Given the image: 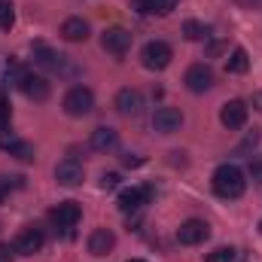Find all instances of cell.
Returning <instances> with one entry per match:
<instances>
[{
	"label": "cell",
	"mask_w": 262,
	"mask_h": 262,
	"mask_svg": "<svg viewBox=\"0 0 262 262\" xmlns=\"http://www.w3.org/2000/svg\"><path fill=\"white\" fill-rule=\"evenodd\" d=\"M183 37H186V40H204V37H207V25H201L195 18L183 21Z\"/></svg>",
	"instance_id": "obj_22"
},
{
	"label": "cell",
	"mask_w": 262,
	"mask_h": 262,
	"mask_svg": "<svg viewBox=\"0 0 262 262\" xmlns=\"http://www.w3.org/2000/svg\"><path fill=\"white\" fill-rule=\"evenodd\" d=\"M247 113H250V110H247V104H244V101H226V104H223V110H220V122H223L229 131L244 128Z\"/></svg>",
	"instance_id": "obj_7"
},
{
	"label": "cell",
	"mask_w": 262,
	"mask_h": 262,
	"mask_svg": "<svg viewBox=\"0 0 262 262\" xmlns=\"http://www.w3.org/2000/svg\"><path fill=\"white\" fill-rule=\"evenodd\" d=\"M128 262H143V259H128Z\"/></svg>",
	"instance_id": "obj_30"
},
{
	"label": "cell",
	"mask_w": 262,
	"mask_h": 262,
	"mask_svg": "<svg viewBox=\"0 0 262 262\" xmlns=\"http://www.w3.org/2000/svg\"><path fill=\"white\" fill-rule=\"evenodd\" d=\"M180 125H183V113L177 107H159L152 113V128L162 131V134H174Z\"/></svg>",
	"instance_id": "obj_9"
},
{
	"label": "cell",
	"mask_w": 262,
	"mask_h": 262,
	"mask_svg": "<svg viewBox=\"0 0 262 262\" xmlns=\"http://www.w3.org/2000/svg\"><path fill=\"white\" fill-rule=\"evenodd\" d=\"M61 37L70 43H85L89 40V21L85 18H67L61 25Z\"/></svg>",
	"instance_id": "obj_16"
},
{
	"label": "cell",
	"mask_w": 262,
	"mask_h": 262,
	"mask_svg": "<svg viewBox=\"0 0 262 262\" xmlns=\"http://www.w3.org/2000/svg\"><path fill=\"white\" fill-rule=\"evenodd\" d=\"M183 82H186V89H189V92L201 95V92H207V89L213 85V70H210L207 64H192L189 70H186Z\"/></svg>",
	"instance_id": "obj_10"
},
{
	"label": "cell",
	"mask_w": 262,
	"mask_h": 262,
	"mask_svg": "<svg viewBox=\"0 0 262 262\" xmlns=\"http://www.w3.org/2000/svg\"><path fill=\"white\" fill-rule=\"evenodd\" d=\"M89 146L98 149V152H110L116 146V131L113 128H95L92 137H89Z\"/></svg>",
	"instance_id": "obj_20"
},
{
	"label": "cell",
	"mask_w": 262,
	"mask_h": 262,
	"mask_svg": "<svg viewBox=\"0 0 262 262\" xmlns=\"http://www.w3.org/2000/svg\"><path fill=\"white\" fill-rule=\"evenodd\" d=\"M0 149H6L9 156H15V159H21V162H31V159H34V146H31L28 140H18V137H3V140H0Z\"/></svg>",
	"instance_id": "obj_19"
},
{
	"label": "cell",
	"mask_w": 262,
	"mask_h": 262,
	"mask_svg": "<svg viewBox=\"0 0 262 262\" xmlns=\"http://www.w3.org/2000/svg\"><path fill=\"white\" fill-rule=\"evenodd\" d=\"M113 104H116V110H119L122 116H137V113L143 110V95H140L137 89H122Z\"/></svg>",
	"instance_id": "obj_13"
},
{
	"label": "cell",
	"mask_w": 262,
	"mask_h": 262,
	"mask_svg": "<svg viewBox=\"0 0 262 262\" xmlns=\"http://www.w3.org/2000/svg\"><path fill=\"white\" fill-rule=\"evenodd\" d=\"M18 89H21L31 101H46V98H49V92H52L49 79H46V76H40V73H21Z\"/></svg>",
	"instance_id": "obj_5"
},
{
	"label": "cell",
	"mask_w": 262,
	"mask_h": 262,
	"mask_svg": "<svg viewBox=\"0 0 262 262\" xmlns=\"http://www.w3.org/2000/svg\"><path fill=\"white\" fill-rule=\"evenodd\" d=\"M207 235H210V226H207L204 220H186V223L177 229V241L186 244V247H195L201 241H207Z\"/></svg>",
	"instance_id": "obj_6"
},
{
	"label": "cell",
	"mask_w": 262,
	"mask_h": 262,
	"mask_svg": "<svg viewBox=\"0 0 262 262\" xmlns=\"http://www.w3.org/2000/svg\"><path fill=\"white\" fill-rule=\"evenodd\" d=\"M82 177H85V171H82V165H79L76 159H64V162L55 165V180H58L61 186H67V189L79 186Z\"/></svg>",
	"instance_id": "obj_11"
},
{
	"label": "cell",
	"mask_w": 262,
	"mask_h": 262,
	"mask_svg": "<svg viewBox=\"0 0 262 262\" xmlns=\"http://www.w3.org/2000/svg\"><path fill=\"white\" fill-rule=\"evenodd\" d=\"M119 186V174L110 171V174H101V189H116Z\"/></svg>",
	"instance_id": "obj_25"
},
{
	"label": "cell",
	"mask_w": 262,
	"mask_h": 262,
	"mask_svg": "<svg viewBox=\"0 0 262 262\" xmlns=\"http://www.w3.org/2000/svg\"><path fill=\"white\" fill-rule=\"evenodd\" d=\"M12 250H15L18 256H34V253H40V250H43V232H40L37 226H25V229L15 235Z\"/></svg>",
	"instance_id": "obj_4"
},
{
	"label": "cell",
	"mask_w": 262,
	"mask_h": 262,
	"mask_svg": "<svg viewBox=\"0 0 262 262\" xmlns=\"http://www.w3.org/2000/svg\"><path fill=\"white\" fill-rule=\"evenodd\" d=\"M92 110H95V95H92V89L73 85L64 95V113H70V116H89Z\"/></svg>",
	"instance_id": "obj_2"
},
{
	"label": "cell",
	"mask_w": 262,
	"mask_h": 262,
	"mask_svg": "<svg viewBox=\"0 0 262 262\" xmlns=\"http://www.w3.org/2000/svg\"><path fill=\"white\" fill-rule=\"evenodd\" d=\"M146 195H149V189H140V186L122 189V192H119V207H122L125 213H134V210H140V207H143Z\"/></svg>",
	"instance_id": "obj_15"
},
{
	"label": "cell",
	"mask_w": 262,
	"mask_h": 262,
	"mask_svg": "<svg viewBox=\"0 0 262 262\" xmlns=\"http://www.w3.org/2000/svg\"><path fill=\"white\" fill-rule=\"evenodd\" d=\"M131 6L140 12V15H168L174 6H177V0H131Z\"/></svg>",
	"instance_id": "obj_17"
},
{
	"label": "cell",
	"mask_w": 262,
	"mask_h": 262,
	"mask_svg": "<svg viewBox=\"0 0 262 262\" xmlns=\"http://www.w3.org/2000/svg\"><path fill=\"white\" fill-rule=\"evenodd\" d=\"M101 46H104L110 55H125L131 49V34L125 28H107L104 37H101Z\"/></svg>",
	"instance_id": "obj_8"
},
{
	"label": "cell",
	"mask_w": 262,
	"mask_h": 262,
	"mask_svg": "<svg viewBox=\"0 0 262 262\" xmlns=\"http://www.w3.org/2000/svg\"><path fill=\"white\" fill-rule=\"evenodd\" d=\"M238 259V250L232 247H216L213 253H207V262H235Z\"/></svg>",
	"instance_id": "obj_24"
},
{
	"label": "cell",
	"mask_w": 262,
	"mask_h": 262,
	"mask_svg": "<svg viewBox=\"0 0 262 262\" xmlns=\"http://www.w3.org/2000/svg\"><path fill=\"white\" fill-rule=\"evenodd\" d=\"M140 58H143V67H149V70H165V67L171 64L174 52H171L168 43H162V40H149V43L143 46Z\"/></svg>",
	"instance_id": "obj_3"
},
{
	"label": "cell",
	"mask_w": 262,
	"mask_h": 262,
	"mask_svg": "<svg viewBox=\"0 0 262 262\" xmlns=\"http://www.w3.org/2000/svg\"><path fill=\"white\" fill-rule=\"evenodd\" d=\"M247 67H250V55H247V49H232V55L226 58V70L229 73H247Z\"/></svg>",
	"instance_id": "obj_21"
},
{
	"label": "cell",
	"mask_w": 262,
	"mask_h": 262,
	"mask_svg": "<svg viewBox=\"0 0 262 262\" xmlns=\"http://www.w3.org/2000/svg\"><path fill=\"white\" fill-rule=\"evenodd\" d=\"M12 253H15V250H12L9 244H0V262H12Z\"/></svg>",
	"instance_id": "obj_27"
},
{
	"label": "cell",
	"mask_w": 262,
	"mask_h": 262,
	"mask_svg": "<svg viewBox=\"0 0 262 262\" xmlns=\"http://www.w3.org/2000/svg\"><path fill=\"white\" fill-rule=\"evenodd\" d=\"M79 213H82V210H79V204H76V201H61V204L52 210V223H55L58 229L70 232V229L79 223Z\"/></svg>",
	"instance_id": "obj_12"
},
{
	"label": "cell",
	"mask_w": 262,
	"mask_h": 262,
	"mask_svg": "<svg viewBox=\"0 0 262 262\" xmlns=\"http://www.w3.org/2000/svg\"><path fill=\"white\" fill-rule=\"evenodd\" d=\"M15 25V9L9 0H0V31H9Z\"/></svg>",
	"instance_id": "obj_23"
},
{
	"label": "cell",
	"mask_w": 262,
	"mask_h": 262,
	"mask_svg": "<svg viewBox=\"0 0 262 262\" xmlns=\"http://www.w3.org/2000/svg\"><path fill=\"white\" fill-rule=\"evenodd\" d=\"M253 146H256V134H250V137L238 146V152H247V149H253Z\"/></svg>",
	"instance_id": "obj_28"
},
{
	"label": "cell",
	"mask_w": 262,
	"mask_h": 262,
	"mask_svg": "<svg viewBox=\"0 0 262 262\" xmlns=\"http://www.w3.org/2000/svg\"><path fill=\"white\" fill-rule=\"evenodd\" d=\"M244 189H247V180H244V171L238 168V165H220L216 171H213V192L220 198H226V201H232V198H241L244 195Z\"/></svg>",
	"instance_id": "obj_1"
},
{
	"label": "cell",
	"mask_w": 262,
	"mask_h": 262,
	"mask_svg": "<svg viewBox=\"0 0 262 262\" xmlns=\"http://www.w3.org/2000/svg\"><path fill=\"white\" fill-rule=\"evenodd\" d=\"M259 229H262V223H259Z\"/></svg>",
	"instance_id": "obj_31"
},
{
	"label": "cell",
	"mask_w": 262,
	"mask_h": 262,
	"mask_svg": "<svg viewBox=\"0 0 262 262\" xmlns=\"http://www.w3.org/2000/svg\"><path fill=\"white\" fill-rule=\"evenodd\" d=\"M9 119H12L9 104H6V101H0V128H6V125H9Z\"/></svg>",
	"instance_id": "obj_26"
},
{
	"label": "cell",
	"mask_w": 262,
	"mask_h": 262,
	"mask_svg": "<svg viewBox=\"0 0 262 262\" xmlns=\"http://www.w3.org/2000/svg\"><path fill=\"white\" fill-rule=\"evenodd\" d=\"M113 247H116V235L110 229H95L89 235V253L92 256H107Z\"/></svg>",
	"instance_id": "obj_14"
},
{
	"label": "cell",
	"mask_w": 262,
	"mask_h": 262,
	"mask_svg": "<svg viewBox=\"0 0 262 262\" xmlns=\"http://www.w3.org/2000/svg\"><path fill=\"white\" fill-rule=\"evenodd\" d=\"M253 107H256V110H262V92H256V95H253Z\"/></svg>",
	"instance_id": "obj_29"
},
{
	"label": "cell",
	"mask_w": 262,
	"mask_h": 262,
	"mask_svg": "<svg viewBox=\"0 0 262 262\" xmlns=\"http://www.w3.org/2000/svg\"><path fill=\"white\" fill-rule=\"evenodd\" d=\"M34 55H37V64L49 67V70H61L64 61H67V55L55 52V49H49V46H43V43H37V46H34Z\"/></svg>",
	"instance_id": "obj_18"
}]
</instances>
